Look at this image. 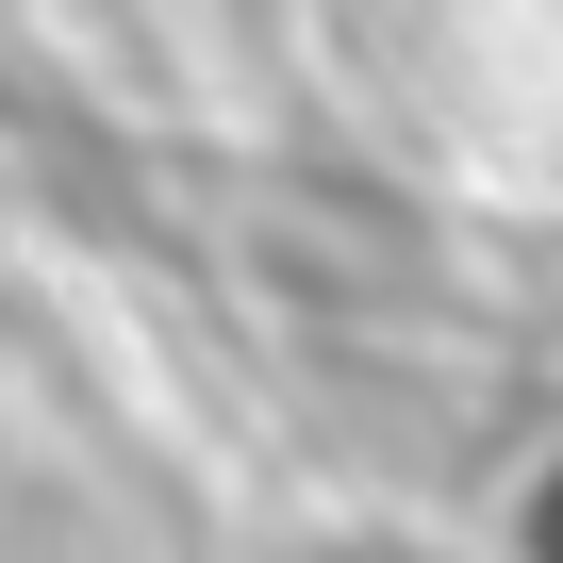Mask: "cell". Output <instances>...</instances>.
Returning <instances> with one entry per match:
<instances>
[{
	"mask_svg": "<svg viewBox=\"0 0 563 563\" xmlns=\"http://www.w3.org/2000/svg\"><path fill=\"white\" fill-rule=\"evenodd\" d=\"M514 563H563V464L530 481V514H514Z\"/></svg>",
	"mask_w": 563,
	"mask_h": 563,
	"instance_id": "1",
	"label": "cell"
}]
</instances>
